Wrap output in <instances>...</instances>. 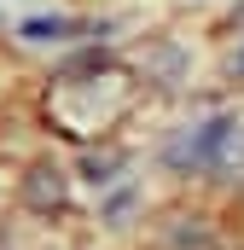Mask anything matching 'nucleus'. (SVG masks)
Returning a JSON list of instances; mask_svg holds the SVG:
<instances>
[{"label":"nucleus","instance_id":"nucleus-2","mask_svg":"<svg viewBox=\"0 0 244 250\" xmlns=\"http://www.w3.org/2000/svg\"><path fill=\"white\" fill-rule=\"evenodd\" d=\"M239 70H244V59H239Z\"/></svg>","mask_w":244,"mask_h":250},{"label":"nucleus","instance_id":"nucleus-1","mask_svg":"<svg viewBox=\"0 0 244 250\" xmlns=\"http://www.w3.org/2000/svg\"><path fill=\"white\" fill-rule=\"evenodd\" d=\"M64 29H70L64 18H35V23H23V35H29V41H53V35H64Z\"/></svg>","mask_w":244,"mask_h":250}]
</instances>
